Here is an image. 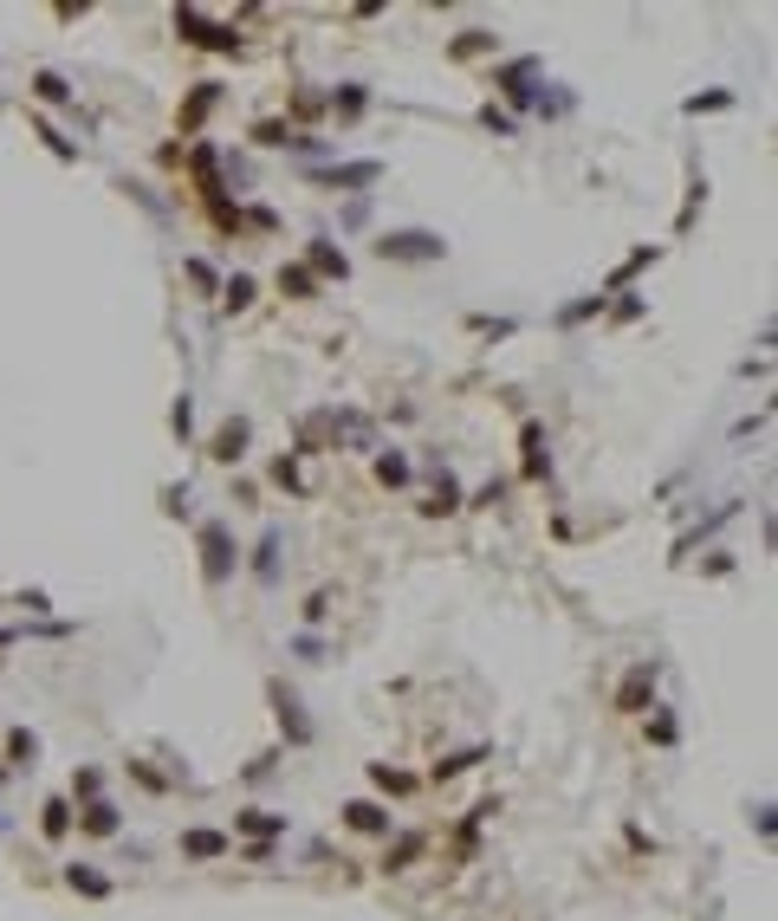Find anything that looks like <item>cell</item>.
Here are the masks:
<instances>
[{
    "mask_svg": "<svg viewBox=\"0 0 778 921\" xmlns=\"http://www.w3.org/2000/svg\"><path fill=\"white\" fill-rule=\"evenodd\" d=\"M376 254L383 260H441V240L435 234H383Z\"/></svg>",
    "mask_w": 778,
    "mask_h": 921,
    "instance_id": "obj_1",
    "label": "cell"
},
{
    "mask_svg": "<svg viewBox=\"0 0 778 921\" xmlns=\"http://www.w3.org/2000/svg\"><path fill=\"white\" fill-rule=\"evenodd\" d=\"M202 552H208V584H221L234 571V546H227V526H202Z\"/></svg>",
    "mask_w": 778,
    "mask_h": 921,
    "instance_id": "obj_2",
    "label": "cell"
},
{
    "mask_svg": "<svg viewBox=\"0 0 778 921\" xmlns=\"http://www.w3.org/2000/svg\"><path fill=\"white\" fill-rule=\"evenodd\" d=\"M240 448H247V423H227L214 435V461H240Z\"/></svg>",
    "mask_w": 778,
    "mask_h": 921,
    "instance_id": "obj_3",
    "label": "cell"
},
{
    "mask_svg": "<svg viewBox=\"0 0 778 921\" xmlns=\"http://www.w3.org/2000/svg\"><path fill=\"white\" fill-rule=\"evenodd\" d=\"M312 267H318V273H338V280H345V273H351V260H345V254H338V247H325V240H318V247H312Z\"/></svg>",
    "mask_w": 778,
    "mask_h": 921,
    "instance_id": "obj_4",
    "label": "cell"
},
{
    "mask_svg": "<svg viewBox=\"0 0 778 921\" xmlns=\"http://www.w3.org/2000/svg\"><path fill=\"white\" fill-rule=\"evenodd\" d=\"M376 176H383L376 162H351V169H331V189H338V182H345V189H351V182H376Z\"/></svg>",
    "mask_w": 778,
    "mask_h": 921,
    "instance_id": "obj_5",
    "label": "cell"
},
{
    "mask_svg": "<svg viewBox=\"0 0 778 921\" xmlns=\"http://www.w3.org/2000/svg\"><path fill=\"white\" fill-rule=\"evenodd\" d=\"M280 292H292V299H312V273H305V267H285V273H280Z\"/></svg>",
    "mask_w": 778,
    "mask_h": 921,
    "instance_id": "obj_6",
    "label": "cell"
},
{
    "mask_svg": "<svg viewBox=\"0 0 778 921\" xmlns=\"http://www.w3.org/2000/svg\"><path fill=\"white\" fill-rule=\"evenodd\" d=\"M33 91H40V98H53V104H59V98H71V85L59 78V71H40V78H33Z\"/></svg>",
    "mask_w": 778,
    "mask_h": 921,
    "instance_id": "obj_7",
    "label": "cell"
},
{
    "mask_svg": "<svg viewBox=\"0 0 778 921\" xmlns=\"http://www.w3.org/2000/svg\"><path fill=\"white\" fill-rule=\"evenodd\" d=\"M351 824H357V831H383V824H390V818H383V811H376V805H351Z\"/></svg>",
    "mask_w": 778,
    "mask_h": 921,
    "instance_id": "obj_8",
    "label": "cell"
},
{
    "mask_svg": "<svg viewBox=\"0 0 778 921\" xmlns=\"http://www.w3.org/2000/svg\"><path fill=\"white\" fill-rule=\"evenodd\" d=\"M376 474H383V481H409V461H403V454H383Z\"/></svg>",
    "mask_w": 778,
    "mask_h": 921,
    "instance_id": "obj_9",
    "label": "cell"
},
{
    "mask_svg": "<svg viewBox=\"0 0 778 921\" xmlns=\"http://www.w3.org/2000/svg\"><path fill=\"white\" fill-rule=\"evenodd\" d=\"M247 299H253V280H247V273H234V280H227V305H247Z\"/></svg>",
    "mask_w": 778,
    "mask_h": 921,
    "instance_id": "obj_10",
    "label": "cell"
},
{
    "mask_svg": "<svg viewBox=\"0 0 778 921\" xmlns=\"http://www.w3.org/2000/svg\"><path fill=\"white\" fill-rule=\"evenodd\" d=\"M71 889H84V896H104V876H91V869H71Z\"/></svg>",
    "mask_w": 778,
    "mask_h": 921,
    "instance_id": "obj_11",
    "label": "cell"
}]
</instances>
